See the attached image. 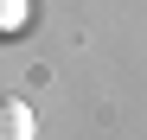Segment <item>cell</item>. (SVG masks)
<instances>
[{
	"mask_svg": "<svg viewBox=\"0 0 147 140\" xmlns=\"http://www.w3.org/2000/svg\"><path fill=\"white\" fill-rule=\"evenodd\" d=\"M0 140H38V121L19 96H0Z\"/></svg>",
	"mask_w": 147,
	"mask_h": 140,
	"instance_id": "obj_1",
	"label": "cell"
},
{
	"mask_svg": "<svg viewBox=\"0 0 147 140\" xmlns=\"http://www.w3.org/2000/svg\"><path fill=\"white\" fill-rule=\"evenodd\" d=\"M26 19H32V7H26V0H0V38H13Z\"/></svg>",
	"mask_w": 147,
	"mask_h": 140,
	"instance_id": "obj_2",
	"label": "cell"
}]
</instances>
